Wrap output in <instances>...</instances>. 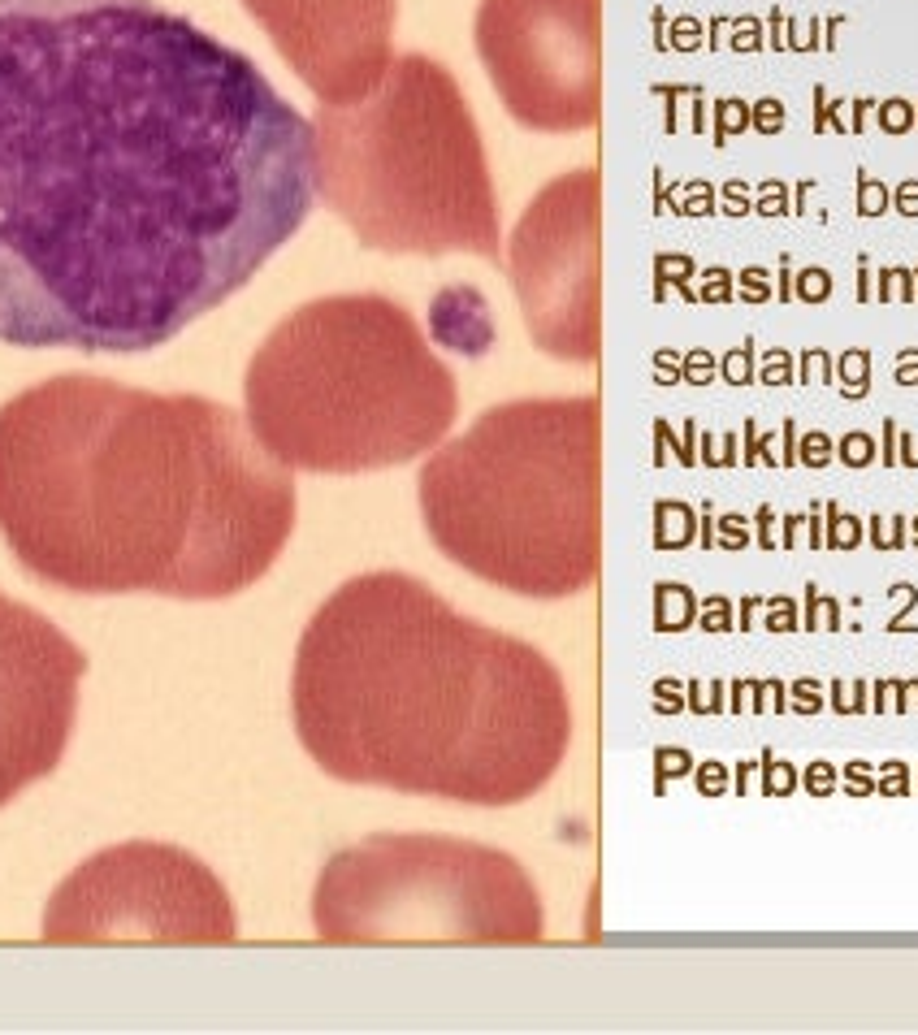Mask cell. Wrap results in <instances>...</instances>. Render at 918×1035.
Segmentation results:
<instances>
[{
  "label": "cell",
  "instance_id": "obj_1",
  "mask_svg": "<svg viewBox=\"0 0 918 1035\" xmlns=\"http://www.w3.org/2000/svg\"><path fill=\"white\" fill-rule=\"evenodd\" d=\"M317 200L312 122L156 0H0V343L152 351Z\"/></svg>",
  "mask_w": 918,
  "mask_h": 1035
},
{
  "label": "cell",
  "instance_id": "obj_2",
  "mask_svg": "<svg viewBox=\"0 0 918 1035\" xmlns=\"http://www.w3.org/2000/svg\"><path fill=\"white\" fill-rule=\"evenodd\" d=\"M295 507L291 468L217 399L65 373L0 408V537L57 589L230 598Z\"/></svg>",
  "mask_w": 918,
  "mask_h": 1035
},
{
  "label": "cell",
  "instance_id": "obj_3",
  "mask_svg": "<svg viewBox=\"0 0 918 1035\" xmlns=\"http://www.w3.org/2000/svg\"><path fill=\"white\" fill-rule=\"evenodd\" d=\"M291 715L325 776L464 806L529 802L572 745L555 663L408 572L351 576L321 602Z\"/></svg>",
  "mask_w": 918,
  "mask_h": 1035
},
{
  "label": "cell",
  "instance_id": "obj_4",
  "mask_svg": "<svg viewBox=\"0 0 918 1035\" xmlns=\"http://www.w3.org/2000/svg\"><path fill=\"white\" fill-rule=\"evenodd\" d=\"M247 425L291 473H377L451 434L459 390L412 312L386 295H325L256 347Z\"/></svg>",
  "mask_w": 918,
  "mask_h": 1035
},
{
  "label": "cell",
  "instance_id": "obj_5",
  "mask_svg": "<svg viewBox=\"0 0 918 1035\" xmlns=\"http://www.w3.org/2000/svg\"><path fill=\"white\" fill-rule=\"evenodd\" d=\"M434 546L520 598H572L602 559V408L516 399L477 416L421 468Z\"/></svg>",
  "mask_w": 918,
  "mask_h": 1035
},
{
  "label": "cell",
  "instance_id": "obj_6",
  "mask_svg": "<svg viewBox=\"0 0 918 1035\" xmlns=\"http://www.w3.org/2000/svg\"><path fill=\"white\" fill-rule=\"evenodd\" d=\"M317 195L351 234L390 256H498L490 161L455 74L403 52L347 104L312 117Z\"/></svg>",
  "mask_w": 918,
  "mask_h": 1035
},
{
  "label": "cell",
  "instance_id": "obj_7",
  "mask_svg": "<svg viewBox=\"0 0 918 1035\" xmlns=\"http://www.w3.org/2000/svg\"><path fill=\"white\" fill-rule=\"evenodd\" d=\"M312 923L334 945H533L542 901L516 858L451 836H369L325 862Z\"/></svg>",
  "mask_w": 918,
  "mask_h": 1035
},
{
  "label": "cell",
  "instance_id": "obj_8",
  "mask_svg": "<svg viewBox=\"0 0 918 1035\" xmlns=\"http://www.w3.org/2000/svg\"><path fill=\"white\" fill-rule=\"evenodd\" d=\"M239 919L221 880L187 849L130 841L87 858L48 901L44 940H169L230 945Z\"/></svg>",
  "mask_w": 918,
  "mask_h": 1035
},
{
  "label": "cell",
  "instance_id": "obj_9",
  "mask_svg": "<svg viewBox=\"0 0 918 1035\" xmlns=\"http://www.w3.org/2000/svg\"><path fill=\"white\" fill-rule=\"evenodd\" d=\"M477 57L520 126L572 135L602 104V0H481Z\"/></svg>",
  "mask_w": 918,
  "mask_h": 1035
},
{
  "label": "cell",
  "instance_id": "obj_10",
  "mask_svg": "<svg viewBox=\"0 0 918 1035\" xmlns=\"http://www.w3.org/2000/svg\"><path fill=\"white\" fill-rule=\"evenodd\" d=\"M507 265L533 343L568 364L598 360V169H572L537 191Z\"/></svg>",
  "mask_w": 918,
  "mask_h": 1035
},
{
  "label": "cell",
  "instance_id": "obj_11",
  "mask_svg": "<svg viewBox=\"0 0 918 1035\" xmlns=\"http://www.w3.org/2000/svg\"><path fill=\"white\" fill-rule=\"evenodd\" d=\"M87 654L48 615L0 594V806L57 771Z\"/></svg>",
  "mask_w": 918,
  "mask_h": 1035
},
{
  "label": "cell",
  "instance_id": "obj_12",
  "mask_svg": "<svg viewBox=\"0 0 918 1035\" xmlns=\"http://www.w3.org/2000/svg\"><path fill=\"white\" fill-rule=\"evenodd\" d=\"M321 104L360 100L395 61L399 0H243Z\"/></svg>",
  "mask_w": 918,
  "mask_h": 1035
}]
</instances>
